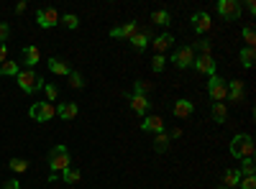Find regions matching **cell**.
<instances>
[{
  "instance_id": "32",
  "label": "cell",
  "mask_w": 256,
  "mask_h": 189,
  "mask_svg": "<svg viewBox=\"0 0 256 189\" xmlns=\"http://www.w3.org/2000/svg\"><path fill=\"white\" fill-rule=\"evenodd\" d=\"M244 41H246V46H248V49H254V44H256L254 26H246V28H244Z\"/></svg>"
},
{
  "instance_id": "16",
  "label": "cell",
  "mask_w": 256,
  "mask_h": 189,
  "mask_svg": "<svg viewBox=\"0 0 256 189\" xmlns=\"http://www.w3.org/2000/svg\"><path fill=\"white\" fill-rule=\"evenodd\" d=\"M128 100H131V110L134 113H138V115H146L148 113V105H152V102H148L144 95H131Z\"/></svg>"
},
{
  "instance_id": "4",
  "label": "cell",
  "mask_w": 256,
  "mask_h": 189,
  "mask_svg": "<svg viewBox=\"0 0 256 189\" xmlns=\"http://www.w3.org/2000/svg\"><path fill=\"white\" fill-rule=\"evenodd\" d=\"M28 115H31L36 123H46V120H52V118L56 115V108H54L52 102H36V105H31Z\"/></svg>"
},
{
  "instance_id": "33",
  "label": "cell",
  "mask_w": 256,
  "mask_h": 189,
  "mask_svg": "<svg viewBox=\"0 0 256 189\" xmlns=\"http://www.w3.org/2000/svg\"><path fill=\"white\" fill-rule=\"evenodd\" d=\"M164 64H166V59H164V54H156L154 59H152V69L159 74V72H164Z\"/></svg>"
},
{
  "instance_id": "35",
  "label": "cell",
  "mask_w": 256,
  "mask_h": 189,
  "mask_svg": "<svg viewBox=\"0 0 256 189\" xmlns=\"http://www.w3.org/2000/svg\"><path fill=\"white\" fill-rule=\"evenodd\" d=\"M44 92H46V102H52V105H54V100H56L59 90H56L54 85H44Z\"/></svg>"
},
{
  "instance_id": "10",
  "label": "cell",
  "mask_w": 256,
  "mask_h": 189,
  "mask_svg": "<svg viewBox=\"0 0 256 189\" xmlns=\"http://www.w3.org/2000/svg\"><path fill=\"white\" fill-rule=\"evenodd\" d=\"M141 131L146 133H164V120L159 115H146L141 123Z\"/></svg>"
},
{
  "instance_id": "25",
  "label": "cell",
  "mask_w": 256,
  "mask_h": 189,
  "mask_svg": "<svg viewBox=\"0 0 256 189\" xmlns=\"http://www.w3.org/2000/svg\"><path fill=\"white\" fill-rule=\"evenodd\" d=\"M148 92H152V82H146V79H136L134 82V95H148Z\"/></svg>"
},
{
  "instance_id": "31",
  "label": "cell",
  "mask_w": 256,
  "mask_h": 189,
  "mask_svg": "<svg viewBox=\"0 0 256 189\" xmlns=\"http://www.w3.org/2000/svg\"><path fill=\"white\" fill-rule=\"evenodd\" d=\"M59 23H64L67 28H77V26H80V18H77L74 13H67V15H62V18H59Z\"/></svg>"
},
{
  "instance_id": "3",
  "label": "cell",
  "mask_w": 256,
  "mask_h": 189,
  "mask_svg": "<svg viewBox=\"0 0 256 189\" xmlns=\"http://www.w3.org/2000/svg\"><path fill=\"white\" fill-rule=\"evenodd\" d=\"M16 79H18V87L24 90L26 95H31V92H36V90L44 87V79H41L34 69H20Z\"/></svg>"
},
{
  "instance_id": "42",
  "label": "cell",
  "mask_w": 256,
  "mask_h": 189,
  "mask_svg": "<svg viewBox=\"0 0 256 189\" xmlns=\"http://www.w3.org/2000/svg\"><path fill=\"white\" fill-rule=\"evenodd\" d=\"M246 8H248V13H256V3H254V0H248Z\"/></svg>"
},
{
  "instance_id": "30",
  "label": "cell",
  "mask_w": 256,
  "mask_h": 189,
  "mask_svg": "<svg viewBox=\"0 0 256 189\" xmlns=\"http://www.w3.org/2000/svg\"><path fill=\"white\" fill-rule=\"evenodd\" d=\"M62 179L67 182V184H77V182L82 179V174H80V169H72V166H70V169L62 174Z\"/></svg>"
},
{
  "instance_id": "14",
  "label": "cell",
  "mask_w": 256,
  "mask_h": 189,
  "mask_svg": "<svg viewBox=\"0 0 256 189\" xmlns=\"http://www.w3.org/2000/svg\"><path fill=\"white\" fill-rule=\"evenodd\" d=\"M192 28H195V33L210 31V15L208 13H195L192 15Z\"/></svg>"
},
{
  "instance_id": "44",
  "label": "cell",
  "mask_w": 256,
  "mask_h": 189,
  "mask_svg": "<svg viewBox=\"0 0 256 189\" xmlns=\"http://www.w3.org/2000/svg\"><path fill=\"white\" fill-rule=\"evenodd\" d=\"M218 189H226V187H218Z\"/></svg>"
},
{
  "instance_id": "38",
  "label": "cell",
  "mask_w": 256,
  "mask_h": 189,
  "mask_svg": "<svg viewBox=\"0 0 256 189\" xmlns=\"http://www.w3.org/2000/svg\"><path fill=\"white\" fill-rule=\"evenodd\" d=\"M195 46L200 49V54H210V41H205V38H202V41H198Z\"/></svg>"
},
{
  "instance_id": "41",
  "label": "cell",
  "mask_w": 256,
  "mask_h": 189,
  "mask_svg": "<svg viewBox=\"0 0 256 189\" xmlns=\"http://www.w3.org/2000/svg\"><path fill=\"white\" fill-rule=\"evenodd\" d=\"M169 138H172V141H174V138H182V131H180V128H174L172 133H169Z\"/></svg>"
},
{
  "instance_id": "5",
  "label": "cell",
  "mask_w": 256,
  "mask_h": 189,
  "mask_svg": "<svg viewBox=\"0 0 256 189\" xmlns=\"http://www.w3.org/2000/svg\"><path fill=\"white\" fill-rule=\"evenodd\" d=\"M208 95L216 100V102H223V100H228V85H226L220 77L212 74L210 82H208Z\"/></svg>"
},
{
  "instance_id": "36",
  "label": "cell",
  "mask_w": 256,
  "mask_h": 189,
  "mask_svg": "<svg viewBox=\"0 0 256 189\" xmlns=\"http://www.w3.org/2000/svg\"><path fill=\"white\" fill-rule=\"evenodd\" d=\"M238 187L241 189H256V177H241Z\"/></svg>"
},
{
  "instance_id": "6",
  "label": "cell",
  "mask_w": 256,
  "mask_h": 189,
  "mask_svg": "<svg viewBox=\"0 0 256 189\" xmlns=\"http://www.w3.org/2000/svg\"><path fill=\"white\" fill-rule=\"evenodd\" d=\"M59 13L54 10V8H38L36 10V23L41 26V28H54L56 23H59Z\"/></svg>"
},
{
  "instance_id": "17",
  "label": "cell",
  "mask_w": 256,
  "mask_h": 189,
  "mask_svg": "<svg viewBox=\"0 0 256 189\" xmlns=\"http://www.w3.org/2000/svg\"><path fill=\"white\" fill-rule=\"evenodd\" d=\"M136 31H138L136 23H126V26H116V28H110V36H113V38H131Z\"/></svg>"
},
{
  "instance_id": "34",
  "label": "cell",
  "mask_w": 256,
  "mask_h": 189,
  "mask_svg": "<svg viewBox=\"0 0 256 189\" xmlns=\"http://www.w3.org/2000/svg\"><path fill=\"white\" fill-rule=\"evenodd\" d=\"M70 87H72V90H82V87H84L82 74H77V72H72V74H70Z\"/></svg>"
},
{
  "instance_id": "9",
  "label": "cell",
  "mask_w": 256,
  "mask_h": 189,
  "mask_svg": "<svg viewBox=\"0 0 256 189\" xmlns=\"http://www.w3.org/2000/svg\"><path fill=\"white\" fill-rule=\"evenodd\" d=\"M192 67H195L200 74H208V77L216 74V61H212V56H210V54H200V56H195Z\"/></svg>"
},
{
  "instance_id": "11",
  "label": "cell",
  "mask_w": 256,
  "mask_h": 189,
  "mask_svg": "<svg viewBox=\"0 0 256 189\" xmlns=\"http://www.w3.org/2000/svg\"><path fill=\"white\" fill-rule=\"evenodd\" d=\"M152 31H136L134 36H131V46L136 49V51H144L148 44H152Z\"/></svg>"
},
{
  "instance_id": "13",
  "label": "cell",
  "mask_w": 256,
  "mask_h": 189,
  "mask_svg": "<svg viewBox=\"0 0 256 189\" xmlns=\"http://www.w3.org/2000/svg\"><path fill=\"white\" fill-rule=\"evenodd\" d=\"M49 72H54V74H59V77H70V74H72V67L67 64V61L52 56V59H49Z\"/></svg>"
},
{
  "instance_id": "40",
  "label": "cell",
  "mask_w": 256,
  "mask_h": 189,
  "mask_svg": "<svg viewBox=\"0 0 256 189\" xmlns=\"http://www.w3.org/2000/svg\"><path fill=\"white\" fill-rule=\"evenodd\" d=\"M3 61H8V46L0 44V64H3Z\"/></svg>"
},
{
  "instance_id": "39",
  "label": "cell",
  "mask_w": 256,
  "mask_h": 189,
  "mask_svg": "<svg viewBox=\"0 0 256 189\" xmlns=\"http://www.w3.org/2000/svg\"><path fill=\"white\" fill-rule=\"evenodd\" d=\"M8 33H10V26H8V23H0V44L8 38Z\"/></svg>"
},
{
  "instance_id": "22",
  "label": "cell",
  "mask_w": 256,
  "mask_h": 189,
  "mask_svg": "<svg viewBox=\"0 0 256 189\" xmlns=\"http://www.w3.org/2000/svg\"><path fill=\"white\" fill-rule=\"evenodd\" d=\"M241 97H244V85H241L238 79L230 82V85H228V100H230V102H238Z\"/></svg>"
},
{
  "instance_id": "26",
  "label": "cell",
  "mask_w": 256,
  "mask_h": 189,
  "mask_svg": "<svg viewBox=\"0 0 256 189\" xmlns=\"http://www.w3.org/2000/svg\"><path fill=\"white\" fill-rule=\"evenodd\" d=\"M254 172H256L254 159H241V169H238V174H241V177H254Z\"/></svg>"
},
{
  "instance_id": "29",
  "label": "cell",
  "mask_w": 256,
  "mask_h": 189,
  "mask_svg": "<svg viewBox=\"0 0 256 189\" xmlns=\"http://www.w3.org/2000/svg\"><path fill=\"white\" fill-rule=\"evenodd\" d=\"M8 166L16 172V174H24V172H28V161L26 159H10L8 161Z\"/></svg>"
},
{
  "instance_id": "1",
  "label": "cell",
  "mask_w": 256,
  "mask_h": 189,
  "mask_svg": "<svg viewBox=\"0 0 256 189\" xmlns=\"http://www.w3.org/2000/svg\"><path fill=\"white\" fill-rule=\"evenodd\" d=\"M254 151H256V146H254V138L248 133H241L230 141V156L233 159H254Z\"/></svg>"
},
{
  "instance_id": "8",
  "label": "cell",
  "mask_w": 256,
  "mask_h": 189,
  "mask_svg": "<svg viewBox=\"0 0 256 189\" xmlns=\"http://www.w3.org/2000/svg\"><path fill=\"white\" fill-rule=\"evenodd\" d=\"M218 13L223 15V18H228V20H236L238 15H241V5L236 3V0H218Z\"/></svg>"
},
{
  "instance_id": "27",
  "label": "cell",
  "mask_w": 256,
  "mask_h": 189,
  "mask_svg": "<svg viewBox=\"0 0 256 189\" xmlns=\"http://www.w3.org/2000/svg\"><path fill=\"white\" fill-rule=\"evenodd\" d=\"M254 59H256V51H254V49H248V46H246V49H241V64H244L246 69H251V67H254Z\"/></svg>"
},
{
  "instance_id": "24",
  "label": "cell",
  "mask_w": 256,
  "mask_h": 189,
  "mask_svg": "<svg viewBox=\"0 0 256 189\" xmlns=\"http://www.w3.org/2000/svg\"><path fill=\"white\" fill-rule=\"evenodd\" d=\"M18 72H20V67L16 61H3V64H0V74L3 77H18Z\"/></svg>"
},
{
  "instance_id": "21",
  "label": "cell",
  "mask_w": 256,
  "mask_h": 189,
  "mask_svg": "<svg viewBox=\"0 0 256 189\" xmlns=\"http://www.w3.org/2000/svg\"><path fill=\"white\" fill-rule=\"evenodd\" d=\"M169 143H172L169 133H156V138H154V151H156V154H164V151L169 149Z\"/></svg>"
},
{
  "instance_id": "7",
  "label": "cell",
  "mask_w": 256,
  "mask_h": 189,
  "mask_svg": "<svg viewBox=\"0 0 256 189\" xmlns=\"http://www.w3.org/2000/svg\"><path fill=\"white\" fill-rule=\"evenodd\" d=\"M172 61H174V67H177V69H187V67H192V61H195V49H192V46H180V49L174 51Z\"/></svg>"
},
{
  "instance_id": "2",
  "label": "cell",
  "mask_w": 256,
  "mask_h": 189,
  "mask_svg": "<svg viewBox=\"0 0 256 189\" xmlns=\"http://www.w3.org/2000/svg\"><path fill=\"white\" fill-rule=\"evenodd\" d=\"M49 166H52V174H64L70 169V151L67 146H54L49 151Z\"/></svg>"
},
{
  "instance_id": "20",
  "label": "cell",
  "mask_w": 256,
  "mask_h": 189,
  "mask_svg": "<svg viewBox=\"0 0 256 189\" xmlns=\"http://www.w3.org/2000/svg\"><path fill=\"white\" fill-rule=\"evenodd\" d=\"M238 182H241V174H238V169H226V174H223V184H226V189L238 187Z\"/></svg>"
},
{
  "instance_id": "37",
  "label": "cell",
  "mask_w": 256,
  "mask_h": 189,
  "mask_svg": "<svg viewBox=\"0 0 256 189\" xmlns=\"http://www.w3.org/2000/svg\"><path fill=\"white\" fill-rule=\"evenodd\" d=\"M0 189H20V182L18 179H8V182L0 184Z\"/></svg>"
},
{
  "instance_id": "12",
  "label": "cell",
  "mask_w": 256,
  "mask_h": 189,
  "mask_svg": "<svg viewBox=\"0 0 256 189\" xmlns=\"http://www.w3.org/2000/svg\"><path fill=\"white\" fill-rule=\"evenodd\" d=\"M172 44H174L172 33H162V36L152 38V46H154V51H156V54H164L166 49H172Z\"/></svg>"
},
{
  "instance_id": "18",
  "label": "cell",
  "mask_w": 256,
  "mask_h": 189,
  "mask_svg": "<svg viewBox=\"0 0 256 189\" xmlns=\"http://www.w3.org/2000/svg\"><path fill=\"white\" fill-rule=\"evenodd\" d=\"M192 113H195V105H192L190 100H177L174 102V115L177 118H190Z\"/></svg>"
},
{
  "instance_id": "23",
  "label": "cell",
  "mask_w": 256,
  "mask_h": 189,
  "mask_svg": "<svg viewBox=\"0 0 256 189\" xmlns=\"http://www.w3.org/2000/svg\"><path fill=\"white\" fill-rule=\"evenodd\" d=\"M226 118H228L226 102H212V120H216V123H226Z\"/></svg>"
},
{
  "instance_id": "28",
  "label": "cell",
  "mask_w": 256,
  "mask_h": 189,
  "mask_svg": "<svg viewBox=\"0 0 256 189\" xmlns=\"http://www.w3.org/2000/svg\"><path fill=\"white\" fill-rule=\"evenodd\" d=\"M152 20H154L156 26H169V23H172V18H169L166 10H154L152 13Z\"/></svg>"
},
{
  "instance_id": "19",
  "label": "cell",
  "mask_w": 256,
  "mask_h": 189,
  "mask_svg": "<svg viewBox=\"0 0 256 189\" xmlns=\"http://www.w3.org/2000/svg\"><path fill=\"white\" fill-rule=\"evenodd\" d=\"M24 61H26V67H28V69L36 67L38 61H41V51H38L36 46H26V49H24Z\"/></svg>"
},
{
  "instance_id": "43",
  "label": "cell",
  "mask_w": 256,
  "mask_h": 189,
  "mask_svg": "<svg viewBox=\"0 0 256 189\" xmlns=\"http://www.w3.org/2000/svg\"><path fill=\"white\" fill-rule=\"evenodd\" d=\"M24 10H26V3H24V0H20V3L16 5V13H24Z\"/></svg>"
},
{
  "instance_id": "15",
  "label": "cell",
  "mask_w": 256,
  "mask_h": 189,
  "mask_svg": "<svg viewBox=\"0 0 256 189\" xmlns=\"http://www.w3.org/2000/svg\"><path fill=\"white\" fill-rule=\"evenodd\" d=\"M56 115L62 120H74L77 118V102H62L56 108Z\"/></svg>"
}]
</instances>
